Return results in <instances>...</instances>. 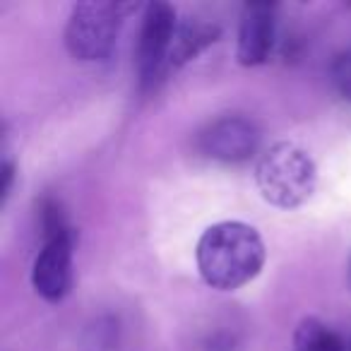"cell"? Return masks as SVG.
Wrapping results in <instances>:
<instances>
[{"label":"cell","mask_w":351,"mask_h":351,"mask_svg":"<svg viewBox=\"0 0 351 351\" xmlns=\"http://www.w3.org/2000/svg\"><path fill=\"white\" fill-rule=\"evenodd\" d=\"M349 351H351V346H349Z\"/></svg>","instance_id":"obj_13"},{"label":"cell","mask_w":351,"mask_h":351,"mask_svg":"<svg viewBox=\"0 0 351 351\" xmlns=\"http://www.w3.org/2000/svg\"><path fill=\"white\" fill-rule=\"evenodd\" d=\"M260 195L279 210H296L311 200L317 183L315 161L293 142H277L258 161L255 169Z\"/></svg>","instance_id":"obj_2"},{"label":"cell","mask_w":351,"mask_h":351,"mask_svg":"<svg viewBox=\"0 0 351 351\" xmlns=\"http://www.w3.org/2000/svg\"><path fill=\"white\" fill-rule=\"evenodd\" d=\"M178 20L169 3H149L142 17L140 41H137V73L142 87H152L169 63L171 44H173Z\"/></svg>","instance_id":"obj_4"},{"label":"cell","mask_w":351,"mask_h":351,"mask_svg":"<svg viewBox=\"0 0 351 351\" xmlns=\"http://www.w3.org/2000/svg\"><path fill=\"white\" fill-rule=\"evenodd\" d=\"M330 77L335 89L339 92V97L351 101V49H346L344 53H339L335 58V63L330 68Z\"/></svg>","instance_id":"obj_10"},{"label":"cell","mask_w":351,"mask_h":351,"mask_svg":"<svg viewBox=\"0 0 351 351\" xmlns=\"http://www.w3.org/2000/svg\"><path fill=\"white\" fill-rule=\"evenodd\" d=\"M73 245L75 236H63V239L46 241L44 248L36 255L34 267H32V287L46 301H63L65 293L70 291V282H73Z\"/></svg>","instance_id":"obj_6"},{"label":"cell","mask_w":351,"mask_h":351,"mask_svg":"<svg viewBox=\"0 0 351 351\" xmlns=\"http://www.w3.org/2000/svg\"><path fill=\"white\" fill-rule=\"evenodd\" d=\"M260 147V130L243 116H224L210 123L200 135V149L210 159L224 164H241L255 156Z\"/></svg>","instance_id":"obj_5"},{"label":"cell","mask_w":351,"mask_h":351,"mask_svg":"<svg viewBox=\"0 0 351 351\" xmlns=\"http://www.w3.org/2000/svg\"><path fill=\"white\" fill-rule=\"evenodd\" d=\"M195 260L207 287L234 291L260 274L265 265V243L250 224L219 221L200 236Z\"/></svg>","instance_id":"obj_1"},{"label":"cell","mask_w":351,"mask_h":351,"mask_svg":"<svg viewBox=\"0 0 351 351\" xmlns=\"http://www.w3.org/2000/svg\"><path fill=\"white\" fill-rule=\"evenodd\" d=\"M349 274H351V265H349Z\"/></svg>","instance_id":"obj_12"},{"label":"cell","mask_w":351,"mask_h":351,"mask_svg":"<svg viewBox=\"0 0 351 351\" xmlns=\"http://www.w3.org/2000/svg\"><path fill=\"white\" fill-rule=\"evenodd\" d=\"M3 200H5L8 195H10V188H12V178H15V166H12V161H3Z\"/></svg>","instance_id":"obj_11"},{"label":"cell","mask_w":351,"mask_h":351,"mask_svg":"<svg viewBox=\"0 0 351 351\" xmlns=\"http://www.w3.org/2000/svg\"><path fill=\"white\" fill-rule=\"evenodd\" d=\"M293 351H346L341 337L317 317H303L293 332Z\"/></svg>","instance_id":"obj_9"},{"label":"cell","mask_w":351,"mask_h":351,"mask_svg":"<svg viewBox=\"0 0 351 351\" xmlns=\"http://www.w3.org/2000/svg\"><path fill=\"white\" fill-rule=\"evenodd\" d=\"M128 10H132V5L104 3V0L77 3L65 27V46L70 56L77 60L106 58L116 46L123 15Z\"/></svg>","instance_id":"obj_3"},{"label":"cell","mask_w":351,"mask_h":351,"mask_svg":"<svg viewBox=\"0 0 351 351\" xmlns=\"http://www.w3.org/2000/svg\"><path fill=\"white\" fill-rule=\"evenodd\" d=\"M219 39V27L212 25L205 20H188L183 25H178L173 36V44H171L169 53V65L178 68V65H186L188 60L197 58L207 46H212Z\"/></svg>","instance_id":"obj_8"},{"label":"cell","mask_w":351,"mask_h":351,"mask_svg":"<svg viewBox=\"0 0 351 351\" xmlns=\"http://www.w3.org/2000/svg\"><path fill=\"white\" fill-rule=\"evenodd\" d=\"M274 27H277V10L267 3H253L243 8L239 25V56L241 65H263L269 58L274 44Z\"/></svg>","instance_id":"obj_7"}]
</instances>
